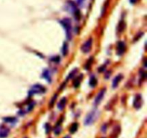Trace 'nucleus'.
<instances>
[{"label":"nucleus","mask_w":147,"mask_h":138,"mask_svg":"<svg viewBox=\"0 0 147 138\" xmlns=\"http://www.w3.org/2000/svg\"><path fill=\"white\" fill-rule=\"evenodd\" d=\"M60 24L65 30L66 37L68 40L71 39V33H72V27H71V22L69 19H64L61 20Z\"/></svg>","instance_id":"1"},{"label":"nucleus","mask_w":147,"mask_h":138,"mask_svg":"<svg viewBox=\"0 0 147 138\" xmlns=\"http://www.w3.org/2000/svg\"><path fill=\"white\" fill-rule=\"evenodd\" d=\"M98 116V111L96 110H93L91 112H90L85 119L84 124L85 125H91L94 123V122L97 119Z\"/></svg>","instance_id":"2"},{"label":"nucleus","mask_w":147,"mask_h":138,"mask_svg":"<svg viewBox=\"0 0 147 138\" xmlns=\"http://www.w3.org/2000/svg\"><path fill=\"white\" fill-rule=\"evenodd\" d=\"M45 88L40 85V84H35L32 86L29 91V94L33 95V94H43L45 92Z\"/></svg>","instance_id":"3"},{"label":"nucleus","mask_w":147,"mask_h":138,"mask_svg":"<svg viewBox=\"0 0 147 138\" xmlns=\"http://www.w3.org/2000/svg\"><path fill=\"white\" fill-rule=\"evenodd\" d=\"M93 45V39L92 38H89L81 47V50L83 53H88L90 49H91Z\"/></svg>","instance_id":"4"},{"label":"nucleus","mask_w":147,"mask_h":138,"mask_svg":"<svg viewBox=\"0 0 147 138\" xmlns=\"http://www.w3.org/2000/svg\"><path fill=\"white\" fill-rule=\"evenodd\" d=\"M105 93H106V89L105 88H103V89H102L101 90L99 93L98 94V95H97V96L96 97V99H95V101H94V104L96 105H98V104H99V103L102 101V99H103V96H104V95H105Z\"/></svg>","instance_id":"5"},{"label":"nucleus","mask_w":147,"mask_h":138,"mask_svg":"<svg viewBox=\"0 0 147 138\" xmlns=\"http://www.w3.org/2000/svg\"><path fill=\"white\" fill-rule=\"evenodd\" d=\"M126 50V45L123 42L121 41L117 44V54L121 55Z\"/></svg>","instance_id":"6"},{"label":"nucleus","mask_w":147,"mask_h":138,"mask_svg":"<svg viewBox=\"0 0 147 138\" xmlns=\"http://www.w3.org/2000/svg\"><path fill=\"white\" fill-rule=\"evenodd\" d=\"M9 134V130L6 127V126H0V137L1 138H5L7 137Z\"/></svg>","instance_id":"7"},{"label":"nucleus","mask_w":147,"mask_h":138,"mask_svg":"<svg viewBox=\"0 0 147 138\" xmlns=\"http://www.w3.org/2000/svg\"><path fill=\"white\" fill-rule=\"evenodd\" d=\"M141 96L140 95H137L135 97L133 101V106L136 109H139L141 107Z\"/></svg>","instance_id":"8"},{"label":"nucleus","mask_w":147,"mask_h":138,"mask_svg":"<svg viewBox=\"0 0 147 138\" xmlns=\"http://www.w3.org/2000/svg\"><path fill=\"white\" fill-rule=\"evenodd\" d=\"M42 77L46 79L49 83L51 82V80H52L51 73H50V71L49 70H48V69H45V70L43 71V72H42Z\"/></svg>","instance_id":"9"},{"label":"nucleus","mask_w":147,"mask_h":138,"mask_svg":"<svg viewBox=\"0 0 147 138\" xmlns=\"http://www.w3.org/2000/svg\"><path fill=\"white\" fill-rule=\"evenodd\" d=\"M122 78H123V76H122L121 74H119V75L116 76L114 78V80H113L112 86L114 87V88H116V87L118 85V84L120 83V81L121 80Z\"/></svg>","instance_id":"10"},{"label":"nucleus","mask_w":147,"mask_h":138,"mask_svg":"<svg viewBox=\"0 0 147 138\" xmlns=\"http://www.w3.org/2000/svg\"><path fill=\"white\" fill-rule=\"evenodd\" d=\"M66 102H67V99L65 98H62L59 101V103L58 104V107L60 110H62L65 108V107L66 105Z\"/></svg>","instance_id":"11"},{"label":"nucleus","mask_w":147,"mask_h":138,"mask_svg":"<svg viewBox=\"0 0 147 138\" xmlns=\"http://www.w3.org/2000/svg\"><path fill=\"white\" fill-rule=\"evenodd\" d=\"M3 120L5 122H7V123H15L17 122V118L15 117H5L3 119Z\"/></svg>","instance_id":"12"},{"label":"nucleus","mask_w":147,"mask_h":138,"mask_svg":"<svg viewBox=\"0 0 147 138\" xmlns=\"http://www.w3.org/2000/svg\"><path fill=\"white\" fill-rule=\"evenodd\" d=\"M61 131H62V127H61V126L60 125V124H58L57 126H56L55 127V129H54V133H55V134H56V135H58V134H60Z\"/></svg>","instance_id":"13"},{"label":"nucleus","mask_w":147,"mask_h":138,"mask_svg":"<svg viewBox=\"0 0 147 138\" xmlns=\"http://www.w3.org/2000/svg\"><path fill=\"white\" fill-rule=\"evenodd\" d=\"M77 128H78V124H77V123H73V124L71 125L70 128V132L72 133V134L75 133V132L77 131Z\"/></svg>","instance_id":"14"},{"label":"nucleus","mask_w":147,"mask_h":138,"mask_svg":"<svg viewBox=\"0 0 147 138\" xmlns=\"http://www.w3.org/2000/svg\"><path fill=\"white\" fill-rule=\"evenodd\" d=\"M89 84L91 87H94L97 84V79L95 77H91L89 80Z\"/></svg>","instance_id":"15"},{"label":"nucleus","mask_w":147,"mask_h":138,"mask_svg":"<svg viewBox=\"0 0 147 138\" xmlns=\"http://www.w3.org/2000/svg\"><path fill=\"white\" fill-rule=\"evenodd\" d=\"M67 49H68V45L66 42H65L62 45V52L63 55H65L67 53Z\"/></svg>","instance_id":"16"},{"label":"nucleus","mask_w":147,"mask_h":138,"mask_svg":"<svg viewBox=\"0 0 147 138\" xmlns=\"http://www.w3.org/2000/svg\"><path fill=\"white\" fill-rule=\"evenodd\" d=\"M82 75L81 76H79L75 80V82H74V86L75 87V88H77L78 86H79V85H80V84H81V80H82Z\"/></svg>","instance_id":"17"},{"label":"nucleus","mask_w":147,"mask_h":138,"mask_svg":"<svg viewBox=\"0 0 147 138\" xmlns=\"http://www.w3.org/2000/svg\"><path fill=\"white\" fill-rule=\"evenodd\" d=\"M92 62H93V58H89V60H88V62L85 65V68H88L90 65H91Z\"/></svg>","instance_id":"18"},{"label":"nucleus","mask_w":147,"mask_h":138,"mask_svg":"<svg viewBox=\"0 0 147 138\" xmlns=\"http://www.w3.org/2000/svg\"><path fill=\"white\" fill-rule=\"evenodd\" d=\"M76 71H77V70H76V69H74V70L73 71H71V73L68 75V79H70V78H71L75 74V73H76Z\"/></svg>","instance_id":"19"},{"label":"nucleus","mask_w":147,"mask_h":138,"mask_svg":"<svg viewBox=\"0 0 147 138\" xmlns=\"http://www.w3.org/2000/svg\"><path fill=\"white\" fill-rule=\"evenodd\" d=\"M45 130H46V132L47 133H48L50 131L51 126H50V125L49 124H45Z\"/></svg>","instance_id":"20"},{"label":"nucleus","mask_w":147,"mask_h":138,"mask_svg":"<svg viewBox=\"0 0 147 138\" xmlns=\"http://www.w3.org/2000/svg\"><path fill=\"white\" fill-rule=\"evenodd\" d=\"M77 4H78L79 5H81V4L83 3L84 0H77Z\"/></svg>","instance_id":"21"},{"label":"nucleus","mask_w":147,"mask_h":138,"mask_svg":"<svg viewBox=\"0 0 147 138\" xmlns=\"http://www.w3.org/2000/svg\"><path fill=\"white\" fill-rule=\"evenodd\" d=\"M129 1L131 4H134V3L136 2V0H129Z\"/></svg>","instance_id":"22"},{"label":"nucleus","mask_w":147,"mask_h":138,"mask_svg":"<svg viewBox=\"0 0 147 138\" xmlns=\"http://www.w3.org/2000/svg\"><path fill=\"white\" fill-rule=\"evenodd\" d=\"M63 138H71V137H70L69 135H66V136H65V137H64Z\"/></svg>","instance_id":"23"}]
</instances>
